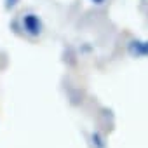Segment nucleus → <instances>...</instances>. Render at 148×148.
<instances>
[{
	"label": "nucleus",
	"instance_id": "1",
	"mask_svg": "<svg viewBox=\"0 0 148 148\" xmlns=\"http://www.w3.org/2000/svg\"><path fill=\"white\" fill-rule=\"evenodd\" d=\"M21 23H23V30L30 37H38L42 33V30H44V23L35 12H26L23 16V19H21Z\"/></svg>",
	"mask_w": 148,
	"mask_h": 148
},
{
	"label": "nucleus",
	"instance_id": "2",
	"mask_svg": "<svg viewBox=\"0 0 148 148\" xmlns=\"http://www.w3.org/2000/svg\"><path fill=\"white\" fill-rule=\"evenodd\" d=\"M127 51L134 58H148V40H131L127 44Z\"/></svg>",
	"mask_w": 148,
	"mask_h": 148
},
{
	"label": "nucleus",
	"instance_id": "3",
	"mask_svg": "<svg viewBox=\"0 0 148 148\" xmlns=\"http://www.w3.org/2000/svg\"><path fill=\"white\" fill-rule=\"evenodd\" d=\"M91 138H92V143H94L98 148H105V141H103V138H101L99 132H92Z\"/></svg>",
	"mask_w": 148,
	"mask_h": 148
},
{
	"label": "nucleus",
	"instance_id": "4",
	"mask_svg": "<svg viewBox=\"0 0 148 148\" xmlns=\"http://www.w3.org/2000/svg\"><path fill=\"white\" fill-rule=\"evenodd\" d=\"M18 4H19V0H4V7H5L7 11L14 9V7H16Z\"/></svg>",
	"mask_w": 148,
	"mask_h": 148
},
{
	"label": "nucleus",
	"instance_id": "5",
	"mask_svg": "<svg viewBox=\"0 0 148 148\" xmlns=\"http://www.w3.org/2000/svg\"><path fill=\"white\" fill-rule=\"evenodd\" d=\"M91 2H92V4H96V5H101V4H105V2H106V0H91Z\"/></svg>",
	"mask_w": 148,
	"mask_h": 148
}]
</instances>
